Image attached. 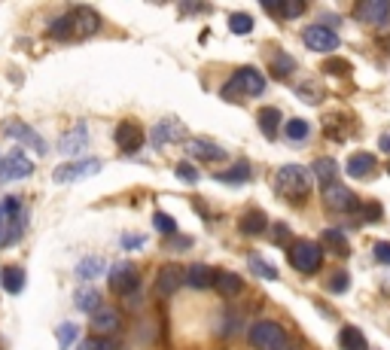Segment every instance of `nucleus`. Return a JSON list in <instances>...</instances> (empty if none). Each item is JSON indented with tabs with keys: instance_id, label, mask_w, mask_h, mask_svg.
Returning <instances> with one entry per match:
<instances>
[{
	"instance_id": "1",
	"label": "nucleus",
	"mask_w": 390,
	"mask_h": 350,
	"mask_svg": "<svg viewBox=\"0 0 390 350\" xmlns=\"http://www.w3.org/2000/svg\"><path fill=\"white\" fill-rule=\"evenodd\" d=\"M311 171L302 168V165H284L278 174H275V186L278 192L290 198V201H302V198H308L311 192Z\"/></svg>"
},
{
	"instance_id": "2",
	"label": "nucleus",
	"mask_w": 390,
	"mask_h": 350,
	"mask_svg": "<svg viewBox=\"0 0 390 350\" xmlns=\"http://www.w3.org/2000/svg\"><path fill=\"white\" fill-rule=\"evenodd\" d=\"M265 89V77L256 68H241L235 70V77H232L226 86H223V101H244V98H256L262 95Z\"/></svg>"
},
{
	"instance_id": "3",
	"label": "nucleus",
	"mask_w": 390,
	"mask_h": 350,
	"mask_svg": "<svg viewBox=\"0 0 390 350\" xmlns=\"http://www.w3.org/2000/svg\"><path fill=\"white\" fill-rule=\"evenodd\" d=\"M250 344L256 350H287L290 341H287V332L271 320H260L250 326Z\"/></svg>"
},
{
	"instance_id": "4",
	"label": "nucleus",
	"mask_w": 390,
	"mask_h": 350,
	"mask_svg": "<svg viewBox=\"0 0 390 350\" xmlns=\"http://www.w3.org/2000/svg\"><path fill=\"white\" fill-rule=\"evenodd\" d=\"M290 265L302 274H314L323 265V250L317 241H296L290 247Z\"/></svg>"
},
{
	"instance_id": "5",
	"label": "nucleus",
	"mask_w": 390,
	"mask_h": 350,
	"mask_svg": "<svg viewBox=\"0 0 390 350\" xmlns=\"http://www.w3.org/2000/svg\"><path fill=\"white\" fill-rule=\"evenodd\" d=\"M34 171V162L22 153V149H13L6 158H0V183H13V180H24Z\"/></svg>"
},
{
	"instance_id": "6",
	"label": "nucleus",
	"mask_w": 390,
	"mask_h": 350,
	"mask_svg": "<svg viewBox=\"0 0 390 350\" xmlns=\"http://www.w3.org/2000/svg\"><path fill=\"white\" fill-rule=\"evenodd\" d=\"M101 158H86V162H70V165H58L52 180L55 183H73V180H82V177H95L101 171Z\"/></svg>"
},
{
	"instance_id": "7",
	"label": "nucleus",
	"mask_w": 390,
	"mask_h": 350,
	"mask_svg": "<svg viewBox=\"0 0 390 350\" xmlns=\"http://www.w3.org/2000/svg\"><path fill=\"white\" fill-rule=\"evenodd\" d=\"M107 283H110V293L116 296H131L137 289V271L131 268L128 262L113 265L110 274H107Z\"/></svg>"
},
{
	"instance_id": "8",
	"label": "nucleus",
	"mask_w": 390,
	"mask_h": 350,
	"mask_svg": "<svg viewBox=\"0 0 390 350\" xmlns=\"http://www.w3.org/2000/svg\"><path fill=\"white\" fill-rule=\"evenodd\" d=\"M68 15H70V28L77 37H92L101 31V15H98L92 6H73Z\"/></svg>"
},
{
	"instance_id": "9",
	"label": "nucleus",
	"mask_w": 390,
	"mask_h": 350,
	"mask_svg": "<svg viewBox=\"0 0 390 350\" xmlns=\"http://www.w3.org/2000/svg\"><path fill=\"white\" fill-rule=\"evenodd\" d=\"M305 46L314 49V52H333L338 49V34L333 28H327V24H311V28H305Z\"/></svg>"
},
{
	"instance_id": "10",
	"label": "nucleus",
	"mask_w": 390,
	"mask_h": 350,
	"mask_svg": "<svg viewBox=\"0 0 390 350\" xmlns=\"http://www.w3.org/2000/svg\"><path fill=\"white\" fill-rule=\"evenodd\" d=\"M183 277H186L183 265H165V268H159V274H156V293H159L162 298L174 296L180 287H183Z\"/></svg>"
},
{
	"instance_id": "11",
	"label": "nucleus",
	"mask_w": 390,
	"mask_h": 350,
	"mask_svg": "<svg viewBox=\"0 0 390 350\" xmlns=\"http://www.w3.org/2000/svg\"><path fill=\"white\" fill-rule=\"evenodd\" d=\"M323 201H327V207L329 211H336V213H347V211H354L357 207L354 192L347 186H342V183H333V186L323 189Z\"/></svg>"
},
{
	"instance_id": "12",
	"label": "nucleus",
	"mask_w": 390,
	"mask_h": 350,
	"mask_svg": "<svg viewBox=\"0 0 390 350\" xmlns=\"http://www.w3.org/2000/svg\"><path fill=\"white\" fill-rule=\"evenodd\" d=\"M113 140L122 153H137V149L144 146V131H140L135 122H119L113 131Z\"/></svg>"
},
{
	"instance_id": "13",
	"label": "nucleus",
	"mask_w": 390,
	"mask_h": 350,
	"mask_svg": "<svg viewBox=\"0 0 390 350\" xmlns=\"http://www.w3.org/2000/svg\"><path fill=\"white\" fill-rule=\"evenodd\" d=\"M354 15L366 24H384L390 15V0H363L354 10Z\"/></svg>"
},
{
	"instance_id": "14",
	"label": "nucleus",
	"mask_w": 390,
	"mask_h": 350,
	"mask_svg": "<svg viewBox=\"0 0 390 350\" xmlns=\"http://www.w3.org/2000/svg\"><path fill=\"white\" fill-rule=\"evenodd\" d=\"M186 149H189V155L202 158V162H226V158H229V153L220 144H213V140H204V137H193L186 144Z\"/></svg>"
},
{
	"instance_id": "15",
	"label": "nucleus",
	"mask_w": 390,
	"mask_h": 350,
	"mask_svg": "<svg viewBox=\"0 0 390 350\" xmlns=\"http://www.w3.org/2000/svg\"><path fill=\"white\" fill-rule=\"evenodd\" d=\"M186 128L180 125L177 119H165V122H156L153 131H149V140H153V146H168L171 140H183Z\"/></svg>"
},
{
	"instance_id": "16",
	"label": "nucleus",
	"mask_w": 390,
	"mask_h": 350,
	"mask_svg": "<svg viewBox=\"0 0 390 350\" xmlns=\"http://www.w3.org/2000/svg\"><path fill=\"white\" fill-rule=\"evenodd\" d=\"M3 135L13 137V140H22V144H28V146H34L37 153H46V140L40 137L34 128H28L24 122H6L3 125Z\"/></svg>"
},
{
	"instance_id": "17",
	"label": "nucleus",
	"mask_w": 390,
	"mask_h": 350,
	"mask_svg": "<svg viewBox=\"0 0 390 350\" xmlns=\"http://www.w3.org/2000/svg\"><path fill=\"white\" fill-rule=\"evenodd\" d=\"M86 144H89V128H86V122H77L68 135H61L58 149H61L64 155H77V153H82V146Z\"/></svg>"
},
{
	"instance_id": "18",
	"label": "nucleus",
	"mask_w": 390,
	"mask_h": 350,
	"mask_svg": "<svg viewBox=\"0 0 390 350\" xmlns=\"http://www.w3.org/2000/svg\"><path fill=\"white\" fill-rule=\"evenodd\" d=\"M372 171H375V155L372 153H354L347 158V177L363 180V177H369Z\"/></svg>"
},
{
	"instance_id": "19",
	"label": "nucleus",
	"mask_w": 390,
	"mask_h": 350,
	"mask_svg": "<svg viewBox=\"0 0 390 350\" xmlns=\"http://www.w3.org/2000/svg\"><path fill=\"white\" fill-rule=\"evenodd\" d=\"M213 289H217L220 296H238L244 289V280L238 277V274H232V271H213V283H211Z\"/></svg>"
},
{
	"instance_id": "20",
	"label": "nucleus",
	"mask_w": 390,
	"mask_h": 350,
	"mask_svg": "<svg viewBox=\"0 0 390 350\" xmlns=\"http://www.w3.org/2000/svg\"><path fill=\"white\" fill-rule=\"evenodd\" d=\"M311 177H317V183L323 189L327 186H333L336 183V177H338V165L333 162V158H317V162H314V168H311Z\"/></svg>"
},
{
	"instance_id": "21",
	"label": "nucleus",
	"mask_w": 390,
	"mask_h": 350,
	"mask_svg": "<svg viewBox=\"0 0 390 350\" xmlns=\"http://www.w3.org/2000/svg\"><path fill=\"white\" fill-rule=\"evenodd\" d=\"M24 268H19V265H6L3 271H0V283H3V289L6 293H13V296H19L22 289H24Z\"/></svg>"
},
{
	"instance_id": "22",
	"label": "nucleus",
	"mask_w": 390,
	"mask_h": 350,
	"mask_svg": "<svg viewBox=\"0 0 390 350\" xmlns=\"http://www.w3.org/2000/svg\"><path fill=\"white\" fill-rule=\"evenodd\" d=\"M183 283L186 287H193V289H207L213 283V271L207 268V265H189Z\"/></svg>"
},
{
	"instance_id": "23",
	"label": "nucleus",
	"mask_w": 390,
	"mask_h": 350,
	"mask_svg": "<svg viewBox=\"0 0 390 350\" xmlns=\"http://www.w3.org/2000/svg\"><path fill=\"white\" fill-rule=\"evenodd\" d=\"M238 229H241L244 235H260V231L269 229V216L262 211H247L241 220H238Z\"/></svg>"
},
{
	"instance_id": "24",
	"label": "nucleus",
	"mask_w": 390,
	"mask_h": 350,
	"mask_svg": "<svg viewBox=\"0 0 390 350\" xmlns=\"http://www.w3.org/2000/svg\"><path fill=\"white\" fill-rule=\"evenodd\" d=\"M92 329L98 335H110V332L119 329V314L116 311H104V307H98L95 317H92Z\"/></svg>"
},
{
	"instance_id": "25",
	"label": "nucleus",
	"mask_w": 390,
	"mask_h": 350,
	"mask_svg": "<svg viewBox=\"0 0 390 350\" xmlns=\"http://www.w3.org/2000/svg\"><path fill=\"white\" fill-rule=\"evenodd\" d=\"M278 125H280V110L278 107H262L260 110V128L265 137H278Z\"/></svg>"
},
{
	"instance_id": "26",
	"label": "nucleus",
	"mask_w": 390,
	"mask_h": 350,
	"mask_svg": "<svg viewBox=\"0 0 390 350\" xmlns=\"http://www.w3.org/2000/svg\"><path fill=\"white\" fill-rule=\"evenodd\" d=\"M338 347L342 350H366V338L357 326H345L338 332Z\"/></svg>"
},
{
	"instance_id": "27",
	"label": "nucleus",
	"mask_w": 390,
	"mask_h": 350,
	"mask_svg": "<svg viewBox=\"0 0 390 350\" xmlns=\"http://www.w3.org/2000/svg\"><path fill=\"white\" fill-rule=\"evenodd\" d=\"M73 305H77L80 311H86V314H95L98 307H101V293H95L92 287H86V289H80V293L73 296Z\"/></svg>"
},
{
	"instance_id": "28",
	"label": "nucleus",
	"mask_w": 390,
	"mask_h": 350,
	"mask_svg": "<svg viewBox=\"0 0 390 350\" xmlns=\"http://www.w3.org/2000/svg\"><path fill=\"white\" fill-rule=\"evenodd\" d=\"M323 244H327L333 253L338 256V259H345V256H351V247H347V238L342 235V231H336V229H329L327 235H323Z\"/></svg>"
},
{
	"instance_id": "29",
	"label": "nucleus",
	"mask_w": 390,
	"mask_h": 350,
	"mask_svg": "<svg viewBox=\"0 0 390 350\" xmlns=\"http://www.w3.org/2000/svg\"><path fill=\"white\" fill-rule=\"evenodd\" d=\"M323 73H329V77H351L354 68L347 58H338V55H329L327 61H323Z\"/></svg>"
},
{
	"instance_id": "30",
	"label": "nucleus",
	"mask_w": 390,
	"mask_h": 350,
	"mask_svg": "<svg viewBox=\"0 0 390 350\" xmlns=\"http://www.w3.org/2000/svg\"><path fill=\"white\" fill-rule=\"evenodd\" d=\"M101 268H104V259H101V256H89V259H82V262L77 265V277L92 280V277H98V274H101Z\"/></svg>"
},
{
	"instance_id": "31",
	"label": "nucleus",
	"mask_w": 390,
	"mask_h": 350,
	"mask_svg": "<svg viewBox=\"0 0 390 350\" xmlns=\"http://www.w3.org/2000/svg\"><path fill=\"white\" fill-rule=\"evenodd\" d=\"M229 31H232V34H250V31H253V19H250V15H247V13H232L229 15Z\"/></svg>"
},
{
	"instance_id": "32",
	"label": "nucleus",
	"mask_w": 390,
	"mask_h": 350,
	"mask_svg": "<svg viewBox=\"0 0 390 350\" xmlns=\"http://www.w3.org/2000/svg\"><path fill=\"white\" fill-rule=\"evenodd\" d=\"M247 265H250V271H253V274H260L262 280H278V271L271 268V265L265 262L262 256H247Z\"/></svg>"
},
{
	"instance_id": "33",
	"label": "nucleus",
	"mask_w": 390,
	"mask_h": 350,
	"mask_svg": "<svg viewBox=\"0 0 390 350\" xmlns=\"http://www.w3.org/2000/svg\"><path fill=\"white\" fill-rule=\"evenodd\" d=\"M70 34H73L70 15H61V19H55L52 24H49V37H52V40H68Z\"/></svg>"
},
{
	"instance_id": "34",
	"label": "nucleus",
	"mask_w": 390,
	"mask_h": 350,
	"mask_svg": "<svg viewBox=\"0 0 390 350\" xmlns=\"http://www.w3.org/2000/svg\"><path fill=\"white\" fill-rule=\"evenodd\" d=\"M220 180H223V183H247V180H250V165H247V162H238L229 174H220Z\"/></svg>"
},
{
	"instance_id": "35",
	"label": "nucleus",
	"mask_w": 390,
	"mask_h": 350,
	"mask_svg": "<svg viewBox=\"0 0 390 350\" xmlns=\"http://www.w3.org/2000/svg\"><path fill=\"white\" fill-rule=\"evenodd\" d=\"M55 335H58V347H61V350H68V347L73 344V341H77L80 329L73 326V323H61V326H58V332H55Z\"/></svg>"
},
{
	"instance_id": "36",
	"label": "nucleus",
	"mask_w": 390,
	"mask_h": 350,
	"mask_svg": "<svg viewBox=\"0 0 390 350\" xmlns=\"http://www.w3.org/2000/svg\"><path fill=\"white\" fill-rule=\"evenodd\" d=\"M284 131H287L290 140H305L311 128H308V122H305V119H290V122L284 125Z\"/></svg>"
},
{
	"instance_id": "37",
	"label": "nucleus",
	"mask_w": 390,
	"mask_h": 350,
	"mask_svg": "<svg viewBox=\"0 0 390 350\" xmlns=\"http://www.w3.org/2000/svg\"><path fill=\"white\" fill-rule=\"evenodd\" d=\"M302 13H305V0H280L278 3V15H284V19H296Z\"/></svg>"
},
{
	"instance_id": "38",
	"label": "nucleus",
	"mask_w": 390,
	"mask_h": 350,
	"mask_svg": "<svg viewBox=\"0 0 390 350\" xmlns=\"http://www.w3.org/2000/svg\"><path fill=\"white\" fill-rule=\"evenodd\" d=\"M296 91L302 95V101H308V104H320L323 101V89L317 86V82H302Z\"/></svg>"
},
{
	"instance_id": "39",
	"label": "nucleus",
	"mask_w": 390,
	"mask_h": 350,
	"mask_svg": "<svg viewBox=\"0 0 390 350\" xmlns=\"http://www.w3.org/2000/svg\"><path fill=\"white\" fill-rule=\"evenodd\" d=\"M357 211H360V220H363V222H378L381 216H384V211H381V204H378V201L357 204Z\"/></svg>"
},
{
	"instance_id": "40",
	"label": "nucleus",
	"mask_w": 390,
	"mask_h": 350,
	"mask_svg": "<svg viewBox=\"0 0 390 350\" xmlns=\"http://www.w3.org/2000/svg\"><path fill=\"white\" fill-rule=\"evenodd\" d=\"M271 68L278 70V77H290V73L296 70V61H293V58H290L287 52H278L275 58H271Z\"/></svg>"
},
{
	"instance_id": "41",
	"label": "nucleus",
	"mask_w": 390,
	"mask_h": 350,
	"mask_svg": "<svg viewBox=\"0 0 390 350\" xmlns=\"http://www.w3.org/2000/svg\"><path fill=\"white\" fill-rule=\"evenodd\" d=\"M153 226H156V231H162V235H171V238L177 235V222H174L168 213H162V211L153 216Z\"/></svg>"
},
{
	"instance_id": "42",
	"label": "nucleus",
	"mask_w": 390,
	"mask_h": 350,
	"mask_svg": "<svg viewBox=\"0 0 390 350\" xmlns=\"http://www.w3.org/2000/svg\"><path fill=\"white\" fill-rule=\"evenodd\" d=\"M77 350H113V341H107V338H86V341H80Z\"/></svg>"
},
{
	"instance_id": "43",
	"label": "nucleus",
	"mask_w": 390,
	"mask_h": 350,
	"mask_svg": "<svg viewBox=\"0 0 390 350\" xmlns=\"http://www.w3.org/2000/svg\"><path fill=\"white\" fill-rule=\"evenodd\" d=\"M177 177H180V180H186V183H193V186H195V183L202 180V174H198V171L193 168V165L180 162V165H177Z\"/></svg>"
},
{
	"instance_id": "44",
	"label": "nucleus",
	"mask_w": 390,
	"mask_h": 350,
	"mask_svg": "<svg viewBox=\"0 0 390 350\" xmlns=\"http://www.w3.org/2000/svg\"><path fill=\"white\" fill-rule=\"evenodd\" d=\"M372 253H375V259H378L381 265H390V241H378Z\"/></svg>"
},
{
	"instance_id": "45",
	"label": "nucleus",
	"mask_w": 390,
	"mask_h": 350,
	"mask_svg": "<svg viewBox=\"0 0 390 350\" xmlns=\"http://www.w3.org/2000/svg\"><path fill=\"white\" fill-rule=\"evenodd\" d=\"M345 289H347V274L345 271L333 274V280H329V293H345Z\"/></svg>"
},
{
	"instance_id": "46",
	"label": "nucleus",
	"mask_w": 390,
	"mask_h": 350,
	"mask_svg": "<svg viewBox=\"0 0 390 350\" xmlns=\"http://www.w3.org/2000/svg\"><path fill=\"white\" fill-rule=\"evenodd\" d=\"M126 247H128V250H137V247H144V235H135V238L128 235V238H126Z\"/></svg>"
},
{
	"instance_id": "47",
	"label": "nucleus",
	"mask_w": 390,
	"mask_h": 350,
	"mask_svg": "<svg viewBox=\"0 0 390 350\" xmlns=\"http://www.w3.org/2000/svg\"><path fill=\"white\" fill-rule=\"evenodd\" d=\"M378 146H381V153H390V131H384V135H381Z\"/></svg>"
},
{
	"instance_id": "48",
	"label": "nucleus",
	"mask_w": 390,
	"mask_h": 350,
	"mask_svg": "<svg viewBox=\"0 0 390 350\" xmlns=\"http://www.w3.org/2000/svg\"><path fill=\"white\" fill-rule=\"evenodd\" d=\"M189 244H193V241H189V238H174V244H171V247H177V250H186Z\"/></svg>"
},
{
	"instance_id": "49",
	"label": "nucleus",
	"mask_w": 390,
	"mask_h": 350,
	"mask_svg": "<svg viewBox=\"0 0 390 350\" xmlns=\"http://www.w3.org/2000/svg\"><path fill=\"white\" fill-rule=\"evenodd\" d=\"M275 238L280 241V238H290V229L287 226H275Z\"/></svg>"
},
{
	"instance_id": "50",
	"label": "nucleus",
	"mask_w": 390,
	"mask_h": 350,
	"mask_svg": "<svg viewBox=\"0 0 390 350\" xmlns=\"http://www.w3.org/2000/svg\"><path fill=\"white\" fill-rule=\"evenodd\" d=\"M381 43H384V49L390 52V34H381Z\"/></svg>"
},
{
	"instance_id": "51",
	"label": "nucleus",
	"mask_w": 390,
	"mask_h": 350,
	"mask_svg": "<svg viewBox=\"0 0 390 350\" xmlns=\"http://www.w3.org/2000/svg\"><path fill=\"white\" fill-rule=\"evenodd\" d=\"M0 222H3V213H0Z\"/></svg>"
},
{
	"instance_id": "52",
	"label": "nucleus",
	"mask_w": 390,
	"mask_h": 350,
	"mask_svg": "<svg viewBox=\"0 0 390 350\" xmlns=\"http://www.w3.org/2000/svg\"><path fill=\"white\" fill-rule=\"evenodd\" d=\"M287 350H293V347H287Z\"/></svg>"
}]
</instances>
